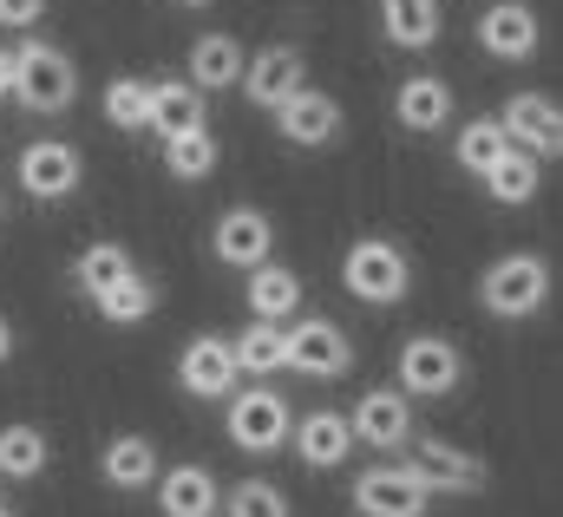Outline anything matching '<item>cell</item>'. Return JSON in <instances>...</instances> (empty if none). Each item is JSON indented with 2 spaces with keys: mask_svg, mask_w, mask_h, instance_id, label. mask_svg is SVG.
Segmentation results:
<instances>
[{
  "mask_svg": "<svg viewBox=\"0 0 563 517\" xmlns=\"http://www.w3.org/2000/svg\"><path fill=\"white\" fill-rule=\"evenodd\" d=\"M13 99H20L26 112L53 119V112H66V106L79 99V66H73L59 46L33 40V46L13 53Z\"/></svg>",
  "mask_w": 563,
  "mask_h": 517,
  "instance_id": "6da1fadb",
  "label": "cell"
},
{
  "mask_svg": "<svg viewBox=\"0 0 563 517\" xmlns=\"http://www.w3.org/2000/svg\"><path fill=\"white\" fill-rule=\"evenodd\" d=\"M341 282H347V295H361L367 308H394L407 288H413V262L400 243H387V237H361L347 256H341Z\"/></svg>",
  "mask_w": 563,
  "mask_h": 517,
  "instance_id": "7a4b0ae2",
  "label": "cell"
},
{
  "mask_svg": "<svg viewBox=\"0 0 563 517\" xmlns=\"http://www.w3.org/2000/svg\"><path fill=\"white\" fill-rule=\"evenodd\" d=\"M288 426H295V413H288V399L269 387H243L230 393V413H223V432H230V446L236 452H256V459H269L288 446Z\"/></svg>",
  "mask_w": 563,
  "mask_h": 517,
  "instance_id": "3957f363",
  "label": "cell"
},
{
  "mask_svg": "<svg viewBox=\"0 0 563 517\" xmlns=\"http://www.w3.org/2000/svg\"><path fill=\"white\" fill-rule=\"evenodd\" d=\"M478 301L492 308V315H505V321H525V315H538L544 301H551V262L544 256H505L485 268V282H478Z\"/></svg>",
  "mask_w": 563,
  "mask_h": 517,
  "instance_id": "277c9868",
  "label": "cell"
},
{
  "mask_svg": "<svg viewBox=\"0 0 563 517\" xmlns=\"http://www.w3.org/2000/svg\"><path fill=\"white\" fill-rule=\"evenodd\" d=\"M394 367H400V393L407 399H445L465 381V361H459V348L445 334H413Z\"/></svg>",
  "mask_w": 563,
  "mask_h": 517,
  "instance_id": "5b68a950",
  "label": "cell"
},
{
  "mask_svg": "<svg viewBox=\"0 0 563 517\" xmlns=\"http://www.w3.org/2000/svg\"><path fill=\"white\" fill-rule=\"evenodd\" d=\"M79 184H86V157H79V144H66V138H40V144L20 151V190H26L33 204H59V197H73Z\"/></svg>",
  "mask_w": 563,
  "mask_h": 517,
  "instance_id": "8992f818",
  "label": "cell"
},
{
  "mask_svg": "<svg viewBox=\"0 0 563 517\" xmlns=\"http://www.w3.org/2000/svg\"><path fill=\"white\" fill-rule=\"evenodd\" d=\"M432 492L420 485L413 465H374L354 479V512L361 517H426Z\"/></svg>",
  "mask_w": 563,
  "mask_h": 517,
  "instance_id": "52a82bcc",
  "label": "cell"
},
{
  "mask_svg": "<svg viewBox=\"0 0 563 517\" xmlns=\"http://www.w3.org/2000/svg\"><path fill=\"white\" fill-rule=\"evenodd\" d=\"M282 354H288V367H301V374H314V381H341V374H354V348H347V334L334 328V321H295L288 334H282Z\"/></svg>",
  "mask_w": 563,
  "mask_h": 517,
  "instance_id": "ba28073f",
  "label": "cell"
},
{
  "mask_svg": "<svg viewBox=\"0 0 563 517\" xmlns=\"http://www.w3.org/2000/svg\"><path fill=\"white\" fill-rule=\"evenodd\" d=\"M498 131H505V144H518V151H531V157H558L563 151V112H558L551 92H518V99H505Z\"/></svg>",
  "mask_w": 563,
  "mask_h": 517,
  "instance_id": "9c48e42d",
  "label": "cell"
},
{
  "mask_svg": "<svg viewBox=\"0 0 563 517\" xmlns=\"http://www.w3.org/2000/svg\"><path fill=\"white\" fill-rule=\"evenodd\" d=\"M347 426H354V446L400 452V446L413 439V406H407V393L374 387V393H361V406L347 413Z\"/></svg>",
  "mask_w": 563,
  "mask_h": 517,
  "instance_id": "30bf717a",
  "label": "cell"
},
{
  "mask_svg": "<svg viewBox=\"0 0 563 517\" xmlns=\"http://www.w3.org/2000/svg\"><path fill=\"white\" fill-rule=\"evenodd\" d=\"M210 250H217V262H230V268H256V262H269V250H276V223L263 210H250V204H230L217 217V230H210Z\"/></svg>",
  "mask_w": 563,
  "mask_h": 517,
  "instance_id": "8fae6325",
  "label": "cell"
},
{
  "mask_svg": "<svg viewBox=\"0 0 563 517\" xmlns=\"http://www.w3.org/2000/svg\"><path fill=\"white\" fill-rule=\"evenodd\" d=\"M413 446V472H420L426 492H459V498H472V492H485V465L472 459V452H459V446H445V439H407Z\"/></svg>",
  "mask_w": 563,
  "mask_h": 517,
  "instance_id": "7c38bea8",
  "label": "cell"
},
{
  "mask_svg": "<svg viewBox=\"0 0 563 517\" xmlns=\"http://www.w3.org/2000/svg\"><path fill=\"white\" fill-rule=\"evenodd\" d=\"M236 354H230V341L223 334H197L184 354H177V381L184 393H197V399H230L236 393Z\"/></svg>",
  "mask_w": 563,
  "mask_h": 517,
  "instance_id": "4fadbf2b",
  "label": "cell"
},
{
  "mask_svg": "<svg viewBox=\"0 0 563 517\" xmlns=\"http://www.w3.org/2000/svg\"><path fill=\"white\" fill-rule=\"evenodd\" d=\"M288 439H295V459L308 465V472H334L347 452H354V426H347V413H301L295 426H288Z\"/></svg>",
  "mask_w": 563,
  "mask_h": 517,
  "instance_id": "5bb4252c",
  "label": "cell"
},
{
  "mask_svg": "<svg viewBox=\"0 0 563 517\" xmlns=\"http://www.w3.org/2000/svg\"><path fill=\"white\" fill-rule=\"evenodd\" d=\"M276 131L288 138V144L321 151V144H334V138H341V106H334L328 92L301 86V92H288V99L276 106Z\"/></svg>",
  "mask_w": 563,
  "mask_h": 517,
  "instance_id": "9a60e30c",
  "label": "cell"
},
{
  "mask_svg": "<svg viewBox=\"0 0 563 517\" xmlns=\"http://www.w3.org/2000/svg\"><path fill=\"white\" fill-rule=\"evenodd\" d=\"M478 46L492 59H531L538 53V13L525 0H492L478 13Z\"/></svg>",
  "mask_w": 563,
  "mask_h": 517,
  "instance_id": "2e32d148",
  "label": "cell"
},
{
  "mask_svg": "<svg viewBox=\"0 0 563 517\" xmlns=\"http://www.w3.org/2000/svg\"><path fill=\"white\" fill-rule=\"evenodd\" d=\"M236 86H243L256 106H269V112H276L288 92H301V86H308V66H301V53H295V46H263V53L243 66V79H236Z\"/></svg>",
  "mask_w": 563,
  "mask_h": 517,
  "instance_id": "e0dca14e",
  "label": "cell"
},
{
  "mask_svg": "<svg viewBox=\"0 0 563 517\" xmlns=\"http://www.w3.org/2000/svg\"><path fill=\"white\" fill-rule=\"evenodd\" d=\"M151 485H157V512L164 517H217V505H223L210 465H170Z\"/></svg>",
  "mask_w": 563,
  "mask_h": 517,
  "instance_id": "ac0fdd59",
  "label": "cell"
},
{
  "mask_svg": "<svg viewBox=\"0 0 563 517\" xmlns=\"http://www.w3.org/2000/svg\"><path fill=\"white\" fill-rule=\"evenodd\" d=\"M394 119L407 131H445V119H452V86L439 79V73H413L400 92H394Z\"/></svg>",
  "mask_w": 563,
  "mask_h": 517,
  "instance_id": "d6986e66",
  "label": "cell"
},
{
  "mask_svg": "<svg viewBox=\"0 0 563 517\" xmlns=\"http://www.w3.org/2000/svg\"><path fill=\"white\" fill-rule=\"evenodd\" d=\"M243 66H250V53L236 46V33H203L190 46V86L197 92H230L243 79Z\"/></svg>",
  "mask_w": 563,
  "mask_h": 517,
  "instance_id": "ffe728a7",
  "label": "cell"
},
{
  "mask_svg": "<svg viewBox=\"0 0 563 517\" xmlns=\"http://www.w3.org/2000/svg\"><path fill=\"white\" fill-rule=\"evenodd\" d=\"M203 92L190 86V79H157L151 86V131H164V138H184V131H203Z\"/></svg>",
  "mask_w": 563,
  "mask_h": 517,
  "instance_id": "44dd1931",
  "label": "cell"
},
{
  "mask_svg": "<svg viewBox=\"0 0 563 517\" xmlns=\"http://www.w3.org/2000/svg\"><path fill=\"white\" fill-rule=\"evenodd\" d=\"M99 472H106V485H112V492H144L164 465H157V446H151V439H139V432H119V439L106 446Z\"/></svg>",
  "mask_w": 563,
  "mask_h": 517,
  "instance_id": "7402d4cb",
  "label": "cell"
},
{
  "mask_svg": "<svg viewBox=\"0 0 563 517\" xmlns=\"http://www.w3.org/2000/svg\"><path fill=\"white\" fill-rule=\"evenodd\" d=\"M301 308V275L288 262H256L250 268V315L256 321H282Z\"/></svg>",
  "mask_w": 563,
  "mask_h": 517,
  "instance_id": "603a6c76",
  "label": "cell"
},
{
  "mask_svg": "<svg viewBox=\"0 0 563 517\" xmlns=\"http://www.w3.org/2000/svg\"><path fill=\"white\" fill-rule=\"evenodd\" d=\"M380 26H387L394 46L426 53L439 40V0H380Z\"/></svg>",
  "mask_w": 563,
  "mask_h": 517,
  "instance_id": "cb8c5ba5",
  "label": "cell"
},
{
  "mask_svg": "<svg viewBox=\"0 0 563 517\" xmlns=\"http://www.w3.org/2000/svg\"><path fill=\"white\" fill-rule=\"evenodd\" d=\"M485 190H492V204H498V210H518V204H531V197H538V157L511 144V151H505V157L485 170Z\"/></svg>",
  "mask_w": 563,
  "mask_h": 517,
  "instance_id": "d4e9b609",
  "label": "cell"
},
{
  "mask_svg": "<svg viewBox=\"0 0 563 517\" xmlns=\"http://www.w3.org/2000/svg\"><path fill=\"white\" fill-rule=\"evenodd\" d=\"M46 459H53V446H46L40 426H0V479L26 485V479L46 472Z\"/></svg>",
  "mask_w": 563,
  "mask_h": 517,
  "instance_id": "484cf974",
  "label": "cell"
},
{
  "mask_svg": "<svg viewBox=\"0 0 563 517\" xmlns=\"http://www.w3.org/2000/svg\"><path fill=\"white\" fill-rule=\"evenodd\" d=\"M92 301H99V315H106L112 328H139L144 315L157 308V282H144L139 268H132V275H119L106 295H92Z\"/></svg>",
  "mask_w": 563,
  "mask_h": 517,
  "instance_id": "4316f807",
  "label": "cell"
},
{
  "mask_svg": "<svg viewBox=\"0 0 563 517\" xmlns=\"http://www.w3.org/2000/svg\"><path fill=\"white\" fill-rule=\"evenodd\" d=\"M164 170H170L177 184H203V177L217 170V138H210V125L184 131V138H164Z\"/></svg>",
  "mask_w": 563,
  "mask_h": 517,
  "instance_id": "83f0119b",
  "label": "cell"
},
{
  "mask_svg": "<svg viewBox=\"0 0 563 517\" xmlns=\"http://www.w3.org/2000/svg\"><path fill=\"white\" fill-rule=\"evenodd\" d=\"M230 354H236V367H243V374H282V367H288L276 321H256V328H243V334L230 341Z\"/></svg>",
  "mask_w": 563,
  "mask_h": 517,
  "instance_id": "f1b7e54d",
  "label": "cell"
},
{
  "mask_svg": "<svg viewBox=\"0 0 563 517\" xmlns=\"http://www.w3.org/2000/svg\"><path fill=\"white\" fill-rule=\"evenodd\" d=\"M511 144H505V131L498 119H472V125L459 131V144H452V157H459V170H472V177H485L498 157H505Z\"/></svg>",
  "mask_w": 563,
  "mask_h": 517,
  "instance_id": "f546056e",
  "label": "cell"
},
{
  "mask_svg": "<svg viewBox=\"0 0 563 517\" xmlns=\"http://www.w3.org/2000/svg\"><path fill=\"white\" fill-rule=\"evenodd\" d=\"M106 125L112 131L151 125V79H112V86H106Z\"/></svg>",
  "mask_w": 563,
  "mask_h": 517,
  "instance_id": "4dcf8cb0",
  "label": "cell"
},
{
  "mask_svg": "<svg viewBox=\"0 0 563 517\" xmlns=\"http://www.w3.org/2000/svg\"><path fill=\"white\" fill-rule=\"evenodd\" d=\"M119 275H132V256H125L119 243H92V250H79V262H73V282H79L86 295H106Z\"/></svg>",
  "mask_w": 563,
  "mask_h": 517,
  "instance_id": "1f68e13d",
  "label": "cell"
},
{
  "mask_svg": "<svg viewBox=\"0 0 563 517\" xmlns=\"http://www.w3.org/2000/svg\"><path fill=\"white\" fill-rule=\"evenodd\" d=\"M217 512H223V517H288V498H282L269 479H243Z\"/></svg>",
  "mask_w": 563,
  "mask_h": 517,
  "instance_id": "d6a6232c",
  "label": "cell"
},
{
  "mask_svg": "<svg viewBox=\"0 0 563 517\" xmlns=\"http://www.w3.org/2000/svg\"><path fill=\"white\" fill-rule=\"evenodd\" d=\"M33 20H46V0H0V26H13V33H26Z\"/></svg>",
  "mask_w": 563,
  "mask_h": 517,
  "instance_id": "836d02e7",
  "label": "cell"
},
{
  "mask_svg": "<svg viewBox=\"0 0 563 517\" xmlns=\"http://www.w3.org/2000/svg\"><path fill=\"white\" fill-rule=\"evenodd\" d=\"M0 99H13V53L0 46Z\"/></svg>",
  "mask_w": 563,
  "mask_h": 517,
  "instance_id": "e575fe53",
  "label": "cell"
},
{
  "mask_svg": "<svg viewBox=\"0 0 563 517\" xmlns=\"http://www.w3.org/2000/svg\"><path fill=\"white\" fill-rule=\"evenodd\" d=\"M7 361H13V321L0 315V367H7Z\"/></svg>",
  "mask_w": 563,
  "mask_h": 517,
  "instance_id": "d590c367",
  "label": "cell"
},
{
  "mask_svg": "<svg viewBox=\"0 0 563 517\" xmlns=\"http://www.w3.org/2000/svg\"><path fill=\"white\" fill-rule=\"evenodd\" d=\"M177 7H210V0H177Z\"/></svg>",
  "mask_w": 563,
  "mask_h": 517,
  "instance_id": "8d00e7d4",
  "label": "cell"
},
{
  "mask_svg": "<svg viewBox=\"0 0 563 517\" xmlns=\"http://www.w3.org/2000/svg\"><path fill=\"white\" fill-rule=\"evenodd\" d=\"M0 517H13V512H7V505H0Z\"/></svg>",
  "mask_w": 563,
  "mask_h": 517,
  "instance_id": "74e56055",
  "label": "cell"
},
{
  "mask_svg": "<svg viewBox=\"0 0 563 517\" xmlns=\"http://www.w3.org/2000/svg\"><path fill=\"white\" fill-rule=\"evenodd\" d=\"M0 217H7V204H0Z\"/></svg>",
  "mask_w": 563,
  "mask_h": 517,
  "instance_id": "f35d334b",
  "label": "cell"
}]
</instances>
